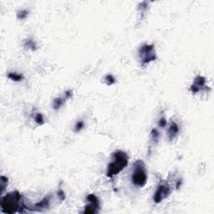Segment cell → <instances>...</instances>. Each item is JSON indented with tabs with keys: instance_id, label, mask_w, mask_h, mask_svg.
<instances>
[{
	"instance_id": "7a4b0ae2",
	"label": "cell",
	"mask_w": 214,
	"mask_h": 214,
	"mask_svg": "<svg viewBox=\"0 0 214 214\" xmlns=\"http://www.w3.org/2000/svg\"><path fill=\"white\" fill-rule=\"evenodd\" d=\"M128 165V156L122 151H116L112 155V161L108 165L106 176L112 177L118 175Z\"/></svg>"
},
{
	"instance_id": "6da1fadb",
	"label": "cell",
	"mask_w": 214,
	"mask_h": 214,
	"mask_svg": "<svg viewBox=\"0 0 214 214\" xmlns=\"http://www.w3.org/2000/svg\"><path fill=\"white\" fill-rule=\"evenodd\" d=\"M2 212L4 213H15L17 212L21 213L23 208L22 196L18 191H11L2 198L1 202Z\"/></svg>"
},
{
	"instance_id": "4fadbf2b",
	"label": "cell",
	"mask_w": 214,
	"mask_h": 214,
	"mask_svg": "<svg viewBox=\"0 0 214 214\" xmlns=\"http://www.w3.org/2000/svg\"><path fill=\"white\" fill-rule=\"evenodd\" d=\"M34 120H35V121L37 122L39 125H43L44 123V119L43 117L42 114H40V113H38L37 115L35 116Z\"/></svg>"
},
{
	"instance_id": "ac0fdd59",
	"label": "cell",
	"mask_w": 214,
	"mask_h": 214,
	"mask_svg": "<svg viewBox=\"0 0 214 214\" xmlns=\"http://www.w3.org/2000/svg\"><path fill=\"white\" fill-rule=\"evenodd\" d=\"M167 125V121H166V119L162 117V118H161L160 119V121H159V126H161V127H165Z\"/></svg>"
},
{
	"instance_id": "5b68a950",
	"label": "cell",
	"mask_w": 214,
	"mask_h": 214,
	"mask_svg": "<svg viewBox=\"0 0 214 214\" xmlns=\"http://www.w3.org/2000/svg\"><path fill=\"white\" fill-rule=\"evenodd\" d=\"M171 193V188L167 182L160 183L154 193L153 199L156 203H159L162 201L167 198Z\"/></svg>"
},
{
	"instance_id": "e0dca14e",
	"label": "cell",
	"mask_w": 214,
	"mask_h": 214,
	"mask_svg": "<svg viewBox=\"0 0 214 214\" xmlns=\"http://www.w3.org/2000/svg\"><path fill=\"white\" fill-rule=\"evenodd\" d=\"M26 46L28 47V48H31L32 49H33V47H36V45H35V44H34L33 41L28 39L27 42H26Z\"/></svg>"
},
{
	"instance_id": "3957f363",
	"label": "cell",
	"mask_w": 214,
	"mask_h": 214,
	"mask_svg": "<svg viewBox=\"0 0 214 214\" xmlns=\"http://www.w3.org/2000/svg\"><path fill=\"white\" fill-rule=\"evenodd\" d=\"M131 182L136 187H143L147 182V172L145 163L141 160H137L133 164Z\"/></svg>"
},
{
	"instance_id": "2e32d148",
	"label": "cell",
	"mask_w": 214,
	"mask_h": 214,
	"mask_svg": "<svg viewBox=\"0 0 214 214\" xmlns=\"http://www.w3.org/2000/svg\"><path fill=\"white\" fill-rule=\"evenodd\" d=\"M151 137H152V140H156V141L158 140L159 132H158V130H156V129H154V130H152V131H151Z\"/></svg>"
},
{
	"instance_id": "8fae6325",
	"label": "cell",
	"mask_w": 214,
	"mask_h": 214,
	"mask_svg": "<svg viewBox=\"0 0 214 214\" xmlns=\"http://www.w3.org/2000/svg\"><path fill=\"white\" fill-rule=\"evenodd\" d=\"M8 77L11 80H14V81H20L23 79V75H20V74H17V73H9Z\"/></svg>"
},
{
	"instance_id": "7c38bea8",
	"label": "cell",
	"mask_w": 214,
	"mask_h": 214,
	"mask_svg": "<svg viewBox=\"0 0 214 214\" xmlns=\"http://www.w3.org/2000/svg\"><path fill=\"white\" fill-rule=\"evenodd\" d=\"M105 80H106L107 85H111V84H115V82H116V79L111 75H107L105 78Z\"/></svg>"
},
{
	"instance_id": "277c9868",
	"label": "cell",
	"mask_w": 214,
	"mask_h": 214,
	"mask_svg": "<svg viewBox=\"0 0 214 214\" xmlns=\"http://www.w3.org/2000/svg\"><path fill=\"white\" fill-rule=\"evenodd\" d=\"M139 58L141 65H148L156 59L153 44H143L139 49Z\"/></svg>"
},
{
	"instance_id": "9c48e42d",
	"label": "cell",
	"mask_w": 214,
	"mask_h": 214,
	"mask_svg": "<svg viewBox=\"0 0 214 214\" xmlns=\"http://www.w3.org/2000/svg\"><path fill=\"white\" fill-rule=\"evenodd\" d=\"M67 98H60V97H58L56 98L54 100V102H53V108L55 109V110H58V109H60L65 102V100H66Z\"/></svg>"
},
{
	"instance_id": "8992f818",
	"label": "cell",
	"mask_w": 214,
	"mask_h": 214,
	"mask_svg": "<svg viewBox=\"0 0 214 214\" xmlns=\"http://www.w3.org/2000/svg\"><path fill=\"white\" fill-rule=\"evenodd\" d=\"M89 204L85 206L84 213H97L100 209V201L95 194H90L87 197Z\"/></svg>"
},
{
	"instance_id": "ba28073f",
	"label": "cell",
	"mask_w": 214,
	"mask_h": 214,
	"mask_svg": "<svg viewBox=\"0 0 214 214\" xmlns=\"http://www.w3.org/2000/svg\"><path fill=\"white\" fill-rule=\"evenodd\" d=\"M178 132H179V127L177 126V124L176 122H172V124L170 125L169 128H168V137H169V139H173L177 135Z\"/></svg>"
},
{
	"instance_id": "5bb4252c",
	"label": "cell",
	"mask_w": 214,
	"mask_h": 214,
	"mask_svg": "<svg viewBox=\"0 0 214 214\" xmlns=\"http://www.w3.org/2000/svg\"><path fill=\"white\" fill-rule=\"evenodd\" d=\"M28 15V11L27 10H21L18 14V19H25Z\"/></svg>"
},
{
	"instance_id": "52a82bcc",
	"label": "cell",
	"mask_w": 214,
	"mask_h": 214,
	"mask_svg": "<svg viewBox=\"0 0 214 214\" xmlns=\"http://www.w3.org/2000/svg\"><path fill=\"white\" fill-rule=\"evenodd\" d=\"M206 84V79L204 77L198 75L196 77V79H194V82L193 84H191V90L192 93H197L201 90V89L203 88Z\"/></svg>"
},
{
	"instance_id": "9a60e30c",
	"label": "cell",
	"mask_w": 214,
	"mask_h": 214,
	"mask_svg": "<svg viewBox=\"0 0 214 214\" xmlns=\"http://www.w3.org/2000/svg\"><path fill=\"white\" fill-rule=\"evenodd\" d=\"M83 127H84V122H83L82 121H78V122L76 123V125H75V131H79V130L83 129Z\"/></svg>"
},
{
	"instance_id": "30bf717a",
	"label": "cell",
	"mask_w": 214,
	"mask_h": 214,
	"mask_svg": "<svg viewBox=\"0 0 214 214\" xmlns=\"http://www.w3.org/2000/svg\"><path fill=\"white\" fill-rule=\"evenodd\" d=\"M49 197H46L44 199H43L40 202H39L37 204L35 205V207L41 209V208H45V207H49Z\"/></svg>"
}]
</instances>
